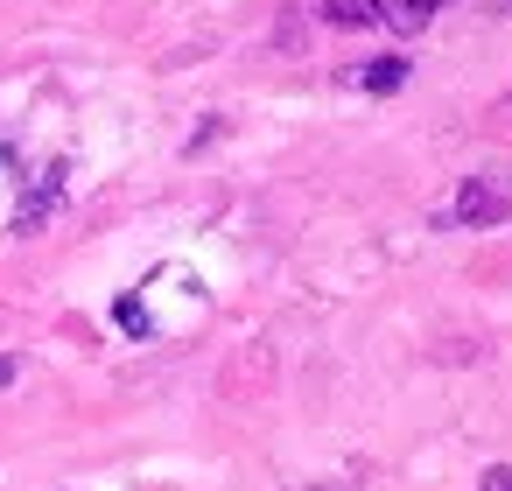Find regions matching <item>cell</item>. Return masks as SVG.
<instances>
[{
	"label": "cell",
	"instance_id": "2",
	"mask_svg": "<svg viewBox=\"0 0 512 491\" xmlns=\"http://www.w3.org/2000/svg\"><path fill=\"white\" fill-rule=\"evenodd\" d=\"M344 85H358V92H400L407 85V57H372V64L344 71Z\"/></svg>",
	"mask_w": 512,
	"mask_h": 491
},
{
	"label": "cell",
	"instance_id": "1",
	"mask_svg": "<svg viewBox=\"0 0 512 491\" xmlns=\"http://www.w3.org/2000/svg\"><path fill=\"white\" fill-rule=\"evenodd\" d=\"M505 218H512V169H477V176H463L456 197L435 211L442 232H491V225H505Z\"/></svg>",
	"mask_w": 512,
	"mask_h": 491
},
{
	"label": "cell",
	"instance_id": "6",
	"mask_svg": "<svg viewBox=\"0 0 512 491\" xmlns=\"http://www.w3.org/2000/svg\"><path fill=\"white\" fill-rule=\"evenodd\" d=\"M477 491H512V463H491V470L477 477Z\"/></svg>",
	"mask_w": 512,
	"mask_h": 491
},
{
	"label": "cell",
	"instance_id": "5",
	"mask_svg": "<svg viewBox=\"0 0 512 491\" xmlns=\"http://www.w3.org/2000/svg\"><path fill=\"white\" fill-rule=\"evenodd\" d=\"M113 316H120V323H127V330H134V337H148V309H141V295H127V302H120V309H113Z\"/></svg>",
	"mask_w": 512,
	"mask_h": 491
},
{
	"label": "cell",
	"instance_id": "4",
	"mask_svg": "<svg viewBox=\"0 0 512 491\" xmlns=\"http://www.w3.org/2000/svg\"><path fill=\"white\" fill-rule=\"evenodd\" d=\"M442 8H449V0H386V29L414 36V29H428V22H435Z\"/></svg>",
	"mask_w": 512,
	"mask_h": 491
},
{
	"label": "cell",
	"instance_id": "3",
	"mask_svg": "<svg viewBox=\"0 0 512 491\" xmlns=\"http://www.w3.org/2000/svg\"><path fill=\"white\" fill-rule=\"evenodd\" d=\"M323 22L330 29H379L386 22V0H323Z\"/></svg>",
	"mask_w": 512,
	"mask_h": 491
},
{
	"label": "cell",
	"instance_id": "7",
	"mask_svg": "<svg viewBox=\"0 0 512 491\" xmlns=\"http://www.w3.org/2000/svg\"><path fill=\"white\" fill-rule=\"evenodd\" d=\"M15 372H22L15 358H0V386H15Z\"/></svg>",
	"mask_w": 512,
	"mask_h": 491
}]
</instances>
